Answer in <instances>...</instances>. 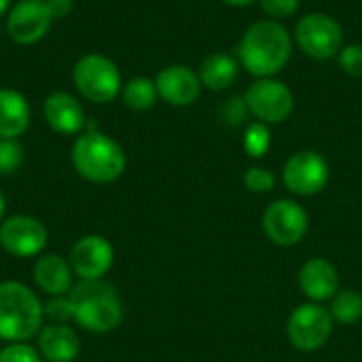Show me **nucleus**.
Masks as SVG:
<instances>
[{"instance_id": "f257e3e1", "label": "nucleus", "mask_w": 362, "mask_h": 362, "mask_svg": "<svg viewBox=\"0 0 362 362\" xmlns=\"http://www.w3.org/2000/svg\"><path fill=\"white\" fill-rule=\"evenodd\" d=\"M293 53L291 32L276 19L252 23L238 47L240 64L257 78H272L282 72Z\"/></svg>"}, {"instance_id": "f03ea898", "label": "nucleus", "mask_w": 362, "mask_h": 362, "mask_svg": "<svg viewBox=\"0 0 362 362\" xmlns=\"http://www.w3.org/2000/svg\"><path fill=\"white\" fill-rule=\"evenodd\" d=\"M70 159L76 174L95 185H110L119 180L127 168L123 146L100 129L78 134L72 144Z\"/></svg>"}, {"instance_id": "7ed1b4c3", "label": "nucleus", "mask_w": 362, "mask_h": 362, "mask_svg": "<svg viewBox=\"0 0 362 362\" xmlns=\"http://www.w3.org/2000/svg\"><path fill=\"white\" fill-rule=\"evenodd\" d=\"M74 322L89 333H112L123 322L119 293L104 280H81L70 291Z\"/></svg>"}, {"instance_id": "20e7f679", "label": "nucleus", "mask_w": 362, "mask_h": 362, "mask_svg": "<svg viewBox=\"0 0 362 362\" xmlns=\"http://www.w3.org/2000/svg\"><path fill=\"white\" fill-rule=\"evenodd\" d=\"M45 312L40 299L21 282H0V339L6 344H23L40 333Z\"/></svg>"}, {"instance_id": "39448f33", "label": "nucleus", "mask_w": 362, "mask_h": 362, "mask_svg": "<svg viewBox=\"0 0 362 362\" xmlns=\"http://www.w3.org/2000/svg\"><path fill=\"white\" fill-rule=\"evenodd\" d=\"M76 91L93 104H110L121 95L123 81L117 64L102 53H87L72 66Z\"/></svg>"}, {"instance_id": "423d86ee", "label": "nucleus", "mask_w": 362, "mask_h": 362, "mask_svg": "<svg viewBox=\"0 0 362 362\" xmlns=\"http://www.w3.org/2000/svg\"><path fill=\"white\" fill-rule=\"evenodd\" d=\"M335 320L322 303H303L295 308L286 322V335L295 350L316 352L333 337Z\"/></svg>"}, {"instance_id": "0eeeda50", "label": "nucleus", "mask_w": 362, "mask_h": 362, "mask_svg": "<svg viewBox=\"0 0 362 362\" xmlns=\"http://www.w3.org/2000/svg\"><path fill=\"white\" fill-rule=\"evenodd\" d=\"M295 40L308 57L325 62L344 49V28L327 13H310L297 21Z\"/></svg>"}, {"instance_id": "6e6552de", "label": "nucleus", "mask_w": 362, "mask_h": 362, "mask_svg": "<svg viewBox=\"0 0 362 362\" xmlns=\"http://www.w3.org/2000/svg\"><path fill=\"white\" fill-rule=\"evenodd\" d=\"M261 223L272 244L291 248L305 238L310 227V216L305 208L295 199H278L267 206Z\"/></svg>"}, {"instance_id": "1a4fd4ad", "label": "nucleus", "mask_w": 362, "mask_h": 362, "mask_svg": "<svg viewBox=\"0 0 362 362\" xmlns=\"http://www.w3.org/2000/svg\"><path fill=\"white\" fill-rule=\"evenodd\" d=\"M244 100L250 115L261 123H282L295 110L293 91L276 78H257L248 87Z\"/></svg>"}, {"instance_id": "9d476101", "label": "nucleus", "mask_w": 362, "mask_h": 362, "mask_svg": "<svg viewBox=\"0 0 362 362\" xmlns=\"http://www.w3.org/2000/svg\"><path fill=\"white\" fill-rule=\"evenodd\" d=\"M284 185L291 193L299 197L318 195L331 178L329 161L316 151H301L288 157L282 170Z\"/></svg>"}, {"instance_id": "9b49d317", "label": "nucleus", "mask_w": 362, "mask_h": 362, "mask_svg": "<svg viewBox=\"0 0 362 362\" xmlns=\"http://www.w3.org/2000/svg\"><path fill=\"white\" fill-rule=\"evenodd\" d=\"M53 17L45 0H17L6 13V34L17 45H36L51 30Z\"/></svg>"}, {"instance_id": "f8f14e48", "label": "nucleus", "mask_w": 362, "mask_h": 362, "mask_svg": "<svg viewBox=\"0 0 362 362\" xmlns=\"http://www.w3.org/2000/svg\"><path fill=\"white\" fill-rule=\"evenodd\" d=\"M49 242L47 227L28 214H15L0 223V248L19 259L36 257Z\"/></svg>"}, {"instance_id": "ddd939ff", "label": "nucleus", "mask_w": 362, "mask_h": 362, "mask_svg": "<svg viewBox=\"0 0 362 362\" xmlns=\"http://www.w3.org/2000/svg\"><path fill=\"white\" fill-rule=\"evenodd\" d=\"M68 261L78 280H102L115 263V248L102 235H85L74 242Z\"/></svg>"}, {"instance_id": "4468645a", "label": "nucleus", "mask_w": 362, "mask_h": 362, "mask_svg": "<svg viewBox=\"0 0 362 362\" xmlns=\"http://www.w3.org/2000/svg\"><path fill=\"white\" fill-rule=\"evenodd\" d=\"M155 85L159 98L170 106H191L202 93L199 74L185 64H172L159 70V74L155 76Z\"/></svg>"}, {"instance_id": "2eb2a0df", "label": "nucleus", "mask_w": 362, "mask_h": 362, "mask_svg": "<svg viewBox=\"0 0 362 362\" xmlns=\"http://www.w3.org/2000/svg\"><path fill=\"white\" fill-rule=\"evenodd\" d=\"M42 117L47 125L62 136H78L87 125L83 104L68 91L49 93L42 102Z\"/></svg>"}, {"instance_id": "dca6fc26", "label": "nucleus", "mask_w": 362, "mask_h": 362, "mask_svg": "<svg viewBox=\"0 0 362 362\" xmlns=\"http://www.w3.org/2000/svg\"><path fill=\"white\" fill-rule=\"evenodd\" d=\"M299 288L312 303L331 301L339 293V272L322 257H312L299 269Z\"/></svg>"}, {"instance_id": "f3484780", "label": "nucleus", "mask_w": 362, "mask_h": 362, "mask_svg": "<svg viewBox=\"0 0 362 362\" xmlns=\"http://www.w3.org/2000/svg\"><path fill=\"white\" fill-rule=\"evenodd\" d=\"M36 350L47 362H74L81 354V337L68 325H45L36 335Z\"/></svg>"}, {"instance_id": "a211bd4d", "label": "nucleus", "mask_w": 362, "mask_h": 362, "mask_svg": "<svg viewBox=\"0 0 362 362\" xmlns=\"http://www.w3.org/2000/svg\"><path fill=\"white\" fill-rule=\"evenodd\" d=\"M32 278H34L36 286L49 297L70 295V291L74 286V272L70 267V261H66L59 255L38 257L32 267Z\"/></svg>"}, {"instance_id": "6ab92c4d", "label": "nucleus", "mask_w": 362, "mask_h": 362, "mask_svg": "<svg viewBox=\"0 0 362 362\" xmlns=\"http://www.w3.org/2000/svg\"><path fill=\"white\" fill-rule=\"evenodd\" d=\"M32 121L30 102L11 87H0V138H19Z\"/></svg>"}, {"instance_id": "aec40b11", "label": "nucleus", "mask_w": 362, "mask_h": 362, "mask_svg": "<svg viewBox=\"0 0 362 362\" xmlns=\"http://www.w3.org/2000/svg\"><path fill=\"white\" fill-rule=\"evenodd\" d=\"M199 81L202 87L210 91L229 89L240 76V62L229 53H212L199 64Z\"/></svg>"}, {"instance_id": "412c9836", "label": "nucleus", "mask_w": 362, "mask_h": 362, "mask_svg": "<svg viewBox=\"0 0 362 362\" xmlns=\"http://www.w3.org/2000/svg\"><path fill=\"white\" fill-rule=\"evenodd\" d=\"M121 100L134 112L151 110L157 104V100H159V91H157L155 78H148V76H134V78H129L123 85V89H121Z\"/></svg>"}, {"instance_id": "4be33fe9", "label": "nucleus", "mask_w": 362, "mask_h": 362, "mask_svg": "<svg viewBox=\"0 0 362 362\" xmlns=\"http://www.w3.org/2000/svg\"><path fill=\"white\" fill-rule=\"evenodd\" d=\"M329 303V312L339 325H356L362 318V295L354 288H339Z\"/></svg>"}, {"instance_id": "5701e85b", "label": "nucleus", "mask_w": 362, "mask_h": 362, "mask_svg": "<svg viewBox=\"0 0 362 362\" xmlns=\"http://www.w3.org/2000/svg\"><path fill=\"white\" fill-rule=\"evenodd\" d=\"M242 142H244V151L248 157H252V159L265 157L272 146V132H269L267 123H261V121L250 123L244 132Z\"/></svg>"}, {"instance_id": "b1692460", "label": "nucleus", "mask_w": 362, "mask_h": 362, "mask_svg": "<svg viewBox=\"0 0 362 362\" xmlns=\"http://www.w3.org/2000/svg\"><path fill=\"white\" fill-rule=\"evenodd\" d=\"M25 159V148L19 138H0V174H15Z\"/></svg>"}, {"instance_id": "393cba45", "label": "nucleus", "mask_w": 362, "mask_h": 362, "mask_svg": "<svg viewBox=\"0 0 362 362\" xmlns=\"http://www.w3.org/2000/svg\"><path fill=\"white\" fill-rule=\"evenodd\" d=\"M42 312L49 325H68L70 320H74V308H72L70 295L49 297V301L42 303Z\"/></svg>"}, {"instance_id": "a878e982", "label": "nucleus", "mask_w": 362, "mask_h": 362, "mask_svg": "<svg viewBox=\"0 0 362 362\" xmlns=\"http://www.w3.org/2000/svg\"><path fill=\"white\" fill-rule=\"evenodd\" d=\"M244 187L250 193H269L276 187V176L272 170L255 165L244 172Z\"/></svg>"}, {"instance_id": "bb28decb", "label": "nucleus", "mask_w": 362, "mask_h": 362, "mask_svg": "<svg viewBox=\"0 0 362 362\" xmlns=\"http://www.w3.org/2000/svg\"><path fill=\"white\" fill-rule=\"evenodd\" d=\"M0 362H45L40 352L32 348L28 341L23 344H8L0 350Z\"/></svg>"}, {"instance_id": "cd10ccee", "label": "nucleus", "mask_w": 362, "mask_h": 362, "mask_svg": "<svg viewBox=\"0 0 362 362\" xmlns=\"http://www.w3.org/2000/svg\"><path fill=\"white\" fill-rule=\"evenodd\" d=\"M339 66L350 76H362V45H346L339 51Z\"/></svg>"}, {"instance_id": "c85d7f7f", "label": "nucleus", "mask_w": 362, "mask_h": 362, "mask_svg": "<svg viewBox=\"0 0 362 362\" xmlns=\"http://www.w3.org/2000/svg\"><path fill=\"white\" fill-rule=\"evenodd\" d=\"M261 8L269 15V19H286L297 13L299 0H259Z\"/></svg>"}, {"instance_id": "c756f323", "label": "nucleus", "mask_w": 362, "mask_h": 362, "mask_svg": "<svg viewBox=\"0 0 362 362\" xmlns=\"http://www.w3.org/2000/svg\"><path fill=\"white\" fill-rule=\"evenodd\" d=\"M221 115L225 117V121H227L229 125H240V123L246 119V115H250V110H248V106H246V100L240 98V95H235V98H231V100L223 106Z\"/></svg>"}, {"instance_id": "7c9ffc66", "label": "nucleus", "mask_w": 362, "mask_h": 362, "mask_svg": "<svg viewBox=\"0 0 362 362\" xmlns=\"http://www.w3.org/2000/svg\"><path fill=\"white\" fill-rule=\"evenodd\" d=\"M45 2L49 6V13L53 19H64L74 8V0H45Z\"/></svg>"}, {"instance_id": "2f4dec72", "label": "nucleus", "mask_w": 362, "mask_h": 362, "mask_svg": "<svg viewBox=\"0 0 362 362\" xmlns=\"http://www.w3.org/2000/svg\"><path fill=\"white\" fill-rule=\"evenodd\" d=\"M225 4H231V6H250L259 0H223Z\"/></svg>"}, {"instance_id": "473e14b6", "label": "nucleus", "mask_w": 362, "mask_h": 362, "mask_svg": "<svg viewBox=\"0 0 362 362\" xmlns=\"http://www.w3.org/2000/svg\"><path fill=\"white\" fill-rule=\"evenodd\" d=\"M13 6V0H0V17H4Z\"/></svg>"}, {"instance_id": "72a5a7b5", "label": "nucleus", "mask_w": 362, "mask_h": 362, "mask_svg": "<svg viewBox=\"0 0 362 362\" xmlns=\"http://www.w3.org/2000/svg\"><path fill=\"white\" fill-rule=\"evenodd\" d=\"M4 212H6V199H4V193H2V189H0V221H2V216H4Z\"/></svg>"}]
</instances>
